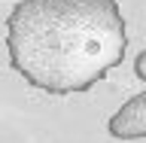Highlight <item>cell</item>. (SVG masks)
I'll use <instances>...</instances> for the list:
<instances>
[{"mask_svg":"<svg viewBox=\"0 0 146 143\" xmlns=\"http://www.w3.org/2000/svg\"><path fill=\"white\" fill-rule=\"evenodd\" d=\"M116 0H18L6 21L9 61L49 94L88 91L125 58Z\"/></svg>","mask_w":146,"mask_h":143,"instance_id":"1","label":"cell"},{"mask_svg":"<svg viewBox=\"0 0 146 143\" xmlns=\"http://www.w3.org/2000/svg\"><path fill=\"white\" fill-rule=\"evenodd\" d=\"M110 134L116 140H140L146 137V91L137 94L110 119Z\"/></svg>","mask_w":146,"mask_h":143,"instance_id":"2","label":"cell"},{"mask_svg":"<svg viewBox=\"0 0 146 143\" xmlns=\"http://www.w3.org/2000/svg\"><path fill=\"white\" fill-rule=\"evenodd\" d=\"M134 73L140 76V79H146V52L137 55V61H134Z\"/></svg>","mask_w":146,"mask_h":143,"instance_id":"3","label":"cell"}]
</instances>
